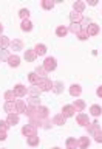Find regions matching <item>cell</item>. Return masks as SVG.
Instances as JSON below:
<instances>
[{
  "label": "cell",
  "mask_w": 102,
  "mask_h": 149,
  "mask_svg": "<svg viewBox=\"0 0 102 149\" xmlns=\"http://www.w3.org/2000/svg\"><path fill=\"white\" fill-rule=\"evenodd\" d=\"M36 87H39L40 92H48L50 88H53V82H51L48 78H40L39 82L36 84Z\"/></svg>",
  "instance_id": "6da1fadb"
},
{
  "label": "cell",
  "mask_w": 102,
  "mask_h": 149,
  "mask_svg": "<svg viewBox=\"0 0 102 149\" xmlns=\"http://www.w3.org/2000/svg\"><path fill=\"white\" fill-rule=\"evenodd\" d=\"M56 59L54 58H46L45 62H43V68L46 70V72H53V70L56 68Z\"/></svg>",
  "instance_id": "7a4b0ae2"
},
{
  "label": "cell",
  "mask_w": 102,
  "mask_h": 149,
  "mask_svg": "<svg viewBox=\"0 0 102 149\" xmlns=\"http://www.w3.org/2000/svg\"><path fill=\"white\" fill-rule=\"evenodd\" d=\"M22 134H23V135H26V137H34V135H36V126L26 124L25 127L22 129Z\"/></svg>",
  "instance_id": "3957f363"
},
{
  "label": "cell",
  "mask_w": 102,
  "mask_h": 149,
  "mask_svg": "<svg viewBox=\"0 0 102 149\" xmlns=\"http://www.w3.org/2000/svg\"><path fill=\"white\" fill-rule=\"evenodd\" d=\"M12 92L16 93V96H25L26 93H28V90L22 86V84H17V86L14 87V90H12Z\"/></svg>",
  "instance_id": "277c9868"
},
{
  "label": "cell",
  "mask_w": 102,
  "mask_h": 149,
  "mask_svg": "<svg viewBox=\"0 0 102 149\" xmlns=\"http://www.w3.org/2000/svg\"><path fill=\"white\" fill-rule=\"evenodd\" d=\"M74 112H76V109H74L73 106H65L62 109V115L65 116V118H70V116L74 115Z\"/></svg>",
  "instance_id": "5b68a950"
},
{
  "label": "cell",
  "mask_w": 102,
  "mask_h": 149,
  "mask_svg": "<svg viewBox=\"0 0 102 149\" xmlns=\"http://www.w3.org/2000/svg\"><path fill=\"white\" fill-rule=\"evenodd\" d=\"M9 48L14 50V51H19V50H22L23 48V44H22V40H19V39H14L11 40V44H9Z\"/></svg>",
  "instance_id": "8992f818"
},
{
  "label": "cell",
  "mask_w": 102,
  "mask_h": 149,
  "mask_svg": "<svg viewBox=\"0 0 102 149\" xmlns=\"http://www.w3.org/2000/svg\"><path fill=\"white\" fill-rule=\"evenodd\" d=\"M8 64L11 65V67H19V65H20V58H19L17 54L9 56V58H8Z\"/></svg>",
  "instance_id": "52a82bcc"
},
{
  "label": "cell",
  "mask_w": 102,
  "mask_h": 149,
  "mask_svg": "<svg viewBox=\"0 0 102 149\" xmlns=\"http://www.w3.org/2000/svg\"><path fill=\"white\" fill-rule=\"evenodd\" d=\"M76 120H77V123L81 126H88V116L85 113H82V112H81V113H77Z\"/></svg>",
  "instance_id": "ba28073f"
},
{
  "label": "cell",
  "mask_w": 102,
  "mask_h": 149,
  "mask_svg": "<svg viewBox=\"0 0 102 149\" xmlns=\"http://www.w3.org/2000/svg\"><path fill=\"white\" fill-rule=\"evenodd\" d=\"M70 93H71V96H79V95L82 93L81 86H77V84H73V86L70 87Z\"/></svg>",
  "instance_id": "9c48e42d"
},
{
  "label": "cell",
  "mask_w": 102,
  "mask_h": 149,
  "mask_svg": "<svg viewBox=\"0 0 102 149\" xmlns=\"http://www.w3.org/2000/svg\"><path fill=\"white\" fill-rule=\"evenodd\" d=\"M70 20H71V23H79V22L82 20V14L81 13H76V11L71 13V14H70Z\"/></svg>",
  "instance_id": "30bf717a"
},
{
  "label": "cell",
  "mask_w": 102,
  "mask_h": 149,
  "mask_svg": "<svg viewBox=\"0 0 102 149\" xmlns=\"http://www.w3.org/2000/svg\"><path fill=\"white\" fill-rule=\"evenodd\" d=\"M6 123H8L9 126H16V124L19 123V116H17L16 113H9V115H8Z\"/></svg>",
  "instance_id": "8fae6325"
},
{
  "label": "cell",
  "mask_w": 102,
  "mask_h": 149,
  "mask_svg": "<svg viewBox=\"0 0 102 149\" xmlns=\"http://www.w3.org/2000/svg\"><path fill=\"white\" fill-rule=\"evenodd\" d=\"M87 33H88V36H96L97 33H99V26H97L96 23H91V25L88 26Z\"/></svg>",
  "instance_id": "7c38bea8"
},
{
  "label": "cell",
  "mask_w": 102,
  "mask_h": 149,
  "mask_svg": "<svg viewBox=\"0 0 102 149\" xmlns=\"http://www.w3.org/2000/svg\"><path fill=\"white\" fill-rule=\"evenodd\" d=\"M9 44H11V40L8 39V37H5V36H0V48L2 50H6Z\"/></svg>",
  "instance_id": "4fadbf2b"
},
{
  "label": "cell",
  "mask_w": 102,
  "mask_h": 149,
  "mask_svg": "<svg viewBox=\"0 0 102 149\" xmlns=\"http://www.w3.org/2000/svg\"><path fill=\"white\" fill-rule=\"evenodd\" d=\"M34 51H36V54L43 56V54L46 53V47H45L43 44H37V45H36V48H34Z\"/></svg>",
  "instance_id": "5bb4252c"
},
{
  "label": "cell",
  "mask_w": 102,
  "mask_h": 149,
  "mask_svg": "<svg viewBox=\"0 0 102 149\" xmlns=\"http://www.w3.org/2000/svg\"><path fill=\"white\" fill-rule=\"evenodd\" d=\"M90 112H91V115H93V116H99V115L102 113V107H101V106H97V104H94V106H91V107H90Z\"/></svg>",
  "instance_id": "9a60e30c"
},
{
  "label": "cell",
  "mask_w": 102,
  "mask_h": 149,
  "mask_svg": "<svg viewBox=\"0 0 102 149\" xmlns=\"http://www.w3.org/2000/svg\"><path fill=\"white\" fill-rule=\"evenodd\" d=\"M28 93L31 95V98H39V95H40V90H39V87L32 86V87L28 88Z\"/></svg>",
  "instance_id": "2e32d148"
},
{
  "label": "cell",
  "mask_w": 102,
  "mask_h": 149,
  "mask_svg": "<svg viewBox=\"0 0 102 149\" xmlns=\"http://www.w3.org/2000/svg\"><path fill=\"white\" fill-rule=\"evenodd\" d=\"M54 93H62V90H63V84L62 82H59V81H56V82H53V88H51Z\"/></svg>",
  "instance_id": "e0dca14e"
},
{
  "label": "cell",
  "mask_w": 102,
  "mask_h": 149,
  "mask_svg": "<svg viewBox=\"0 0 102 149\" xmlns=\"http://www.w3.org/2000/svg\"><path fill=\"white\" fill-rule=\"evenodd\" d=\"M36 56H37V54H36L34 50H26V51H25V59L30 61V62H32V61L36 59Z\"/></svg>",
  "instance_id": "ac0fdd59"
},
{
  "label": "cell",
  "mask_w": 102,
  "mask_h": 149,
  "mask_svg": "<svg viewBox=\"0 0 102 149\" xmlns=\"http://www.w3.org/2000/svg\"><path fill=\"white\" fill-rule=\"evenodd\" d=\"M25 109H26V102L23 100H19L16 102V112H25Z\"/></svg>",
  "instance_id": "d6986e66"
},
{
  "label": "cell",
  "mask_w": 102,
  "mask_h": 149,
  "mask_svg": "<svg viewBox=\"0 0 102 149\" xmlns=\"http://www.w3.org/2000/svg\"><path fill=\"white\" fill-rule=\"evenodd\" d=\"M53 123H54V124H57V126H62V124H65V116H63L62 113L56 115L54 118H53Z\"/></svg>",
  "instance_id": "ffe728a7"
},
{
  "label": "cell",
  "mask_w": 102,
  "mask_h": 149,
  "mask_svg": "<svg viewBox=\"0 0 102 149\" xmlns=\"http://www.w3.org/2000/svg\"><path fill=\"white\" fill-rule=\"evenodd\" d=\"M73 107H74L76 110L82 112L83 109H85V102H83L82 100H76V101H74V104H73Z\"/></svg>",
  "instance_id": "44dd1931"
},
{
  "label": "cell",
  "mask_w": 102,
  "mask_h": 149,
  "mask_svg": "<svg viewBox=\"0 0 102 149\" xmlns=\"http://www.w3.org/2000/svg\"><path fill=\"white\" fill-rule=\"evenodd\" d=\"M73 8H74V11H76V13H83V9H85V3H83V2H76V3H74L73 5Z\"/></svg>",
  "instance_id": "7402d4cb"
},
{
  "label": "cell",
  "mask_w": 102,
  "mask_h": 149,
  "mask_svg": "<svg viewBox=\"0 0 102 149\" xmlns=\"http://www.w3.org/2000/svg\"><path fill=\"white\" fill-rule=\"evenodd\" d=\"M91 25V19H88V17H82V20H81V28L82 30H88V26Z\"/></svg>",
  "instance_id": "603a6c76"
},
{
  "label": "cell",
  "mask_w": 102,
  "mask_h": 149,
  "mask_svg": "<svg viewBox=\"0 0 102 149\" xmlns=\"http://www.w3.org/2000/svg\"><path fill=\"white\" fill-rule=\"evenodd\" d=\"M101 127H99V124H97L96 123V121H94V123H93V124H90V126H88V134H91V135H94L96 132H97V130H99Z\"/></svg>",
  "instance_id": "cb8c5ba5"
},
{
  "label": "cell",
  "mask_w": 102,
  "mask_h": 149,
  "mask_svg": "<svg viewBox=\"0 0 102 149\" xmlns=\"http://www.w3.org/2000/svg\"><path fill=\"white\" fill-rule=\"evenodd\" d=\"M5 98H6L8 102H14V100H16V93H14L12 90H8V92H5Z\"/></svg>",
  "instance_id": "d4e9b609"
},
{
  "label": "cell",
  "mask_w": 102,
  "mask_h": 149,
  "mask_svg": "<svg viewBox=\"0 0 102 149\" xmlns=\"http://www.w3.org/2000/svg\"><path fill=\"white\" fill-rule=\"evenodd\" d=\"M22 30L23 31H31L32 30V23L28 20V19L26 20H22Z\"/></svg>",
  "instance_id": "484cf974"
},
{
  "label": "cell",
  "mask_w": 102,
  "mask_h": 149,
  "mask_svg": "<svg viewBox=\"0 0 102 149\" xmlns=\"http://www.w3.org/2000/svg\"><path fill=\"white\" fill-rule=\"evenodd\" d=\"M77 140L76 138H68L67 140V148L68 149H76V146H77Z\"/></svg>",
  "instance_id": "4316f807"
},
{
  "label": "cell",
  "mask_w": 102,
  "mask_h": 149,
  "mask_svg": "<svg viewBox=\"0 0 102 149\" xmlns=\"http://www.w3.org/2000/svg\"><path fill=\"white\" fill-rule=\"evenodd\" d=\"M5 110H6L8 113H14V112H16V104L6 101V104H5Z\"/></svg>",
  "instance_id": "83f0119b"
},
{
  "label": "cell",
  "mask_w": 102,
  "mask_h": 149,
  "mask_svg": "<svg viewBox=\"0 0 102 149\" xmlns=\"http://www.w3.org/2000/svg\"><path fill=\"white\" fill-rule=\"evenodd\" d=\"M67 33H68V28H65V26H59L57 30H56V34H57L59 37H65Z\"/></svg>",
  "instance_id": "f1b7e54d"
},
{
  "label": "cell",
  "mask_w": 102,
  "mask_h": 149,
  "mask_svg": "<svg viewBox=\"0 0 102 149\" xmlns=\"http://www.w3.org/2000/svg\"><path fill=\"white\" fill-rule=\"evenodd\" d=\"M81 30H82V28H81V23H71V25H70V31L74 33V34H77Z\"/></svg>",
  "instance_id": "f546056e"
},
{
  "label": "cell",
  "mask_w": 102,
  "mask_h": 149,
  "mask_svg": "<svg viewBox=\"0 0 102 149\" xmlns=\"http://www.w3.org/2000/svg\"><path fill=\"white\" fill-rule=\"evenodd\" d=\"M88 144H90V140H88V137H82L81 141H79V146H81L82 149L88 148Z\"/></svg>",
  "instance_id": "4dcf8cb0"
},
{
  "label": "cell",
  "mask_w": 102,
  "mask_h": 149,
  "mask_svg": "<svg viewBox=\"0 0 102 149\" xmlns=\"http://www.w3.org/2000/svg\"><path fill=\"white\" fill-rule=\"evenodd\" d=\"M19 16H20L23 20H26L28 17H30V9H26V8H22L20 9V13H19Z\"/></svg>",
  "instance_id": "1f68e13d"
},
{
  "label": "cell",
  "mask_w": 102,
  "mask_h": 149,
  "mask_svg": "<svg viewBox=\"0 0 102 149\" xmlns=\"http://www.w3.org/2000/svg\"><path fill=\"white\" fill-rule=\"evenodd\" d=\"M28 79H30V82L37 84V82H39V79H40V76H37L36 73H30V74H28Z\"/></svg>",
  "instance_id": "d6a6232c"
},
{
  "label": "cell",
  "mask_w": 102,
  "mask_h": 149,
  "mask_svg": "<svg viewBox=\"0 0 102 149\" xmlns=\"http://www.w3.org/2000/svg\"><path fill=\"white\" fill-rule=\"evenodd\" d=\"M28 144H30V146H36V144H39V137H37V135L30 137V138H28Z\"/></svg>",
  "instance_id": "836d02e7"
},
{
  "label": "cell",
  "mask_w": 102,
  "mask_h": 149,
  "mask_svg": "<svg viewBox=\"0 0 102 149\" xmlns=\"http://www.w3.org/2000/svg\"><path fill=\"white\" fill-rule=\"evenodd\" d=\"M77 37H79V39H81V40H85V39H88V37H90V36H88L87 30H81V31L77 33Z\"/></svg>",
  "instance_id": "e575fe53"
},
{
  "label": "cell",
  "mask_w": 102,
  "mask_h": 149,
  "mask_svg": "<svg viewBox=\"0 0 102 149\" xmlns=\"http://www.w3.org/2000/svg\"><path fill=\"white\" fill-rule=\"evenodd\" d=\"M46 73H48V72H46L43 67H37V68H36V74H37V76L40 74V78H45V76H46Z\"/></svg>",
  "instance_id": "d590c367"
},
{
  "label": "cell",
  "mask_w": 102,
  "mask_h": 149,
  "mask_svg": "<svg viewBox=\"0 0 102 149\" xmlns=\"http://www.w3.org/2000/svg\"><path fill=\"white\" fill-rule=\"evenodd\" d=\"M42 6H43L45 9H51L54 6V2H50V0H43V2H42Z\"/></svg>",
  "instance_id": "8d00e7d4"
},
{
  "label": "cell",
  "mask_w": 102,
  "mask_h": 149,
  "mask_svg": "<svg viewBox=\"0 0 102 149\" xmlns=\"http://www.w3.org/2000/svg\"><path fill=\"white\" fill-rule=\"evenodd\" d=\"M8 58H9V53H8V50H0V59H2V61H5V59H6V61H8Z\"/></svg>",
  "instance_id": "74e56055"
},
{
  "label": "cell",
  "mask_w": 102,
  "mask_h": 149,
  "mask_svg": "<svg viewBox=\"0 0 102 149\" xmlns=\"http://www.w3.org/2000/svg\"><path fill=\"white\" fill-rule=\"evenodd\" d=\"M30 106L39 107V106H40V100H37V98H31V100H30Z\"/></svg>",
  "instance_id": "f35d334b"
},
{
  "label": "cell",
  "mask_w": 102,
  "mask_h": 149,
  "mask_svg": "<svg viewBox=\"0 0 102 149\" xmlns=\"http://www.w3.org/2000/svg\"><path fill=\"white\" fill-rule=\"evenodd\" d=\"M94 140H96L97 143H102V130H101V129L94 134Z\"/></svg>",
  "instance_id": "ab89813d"
},
{
  "label": "cell",
  "mask_w": 102,
  "mask_h": 149,
  "mask_svg": "<svg viewBox=\"0 0 102 149\" xmlns=\"http://www.w3.org/2000/svg\"><path fill=\"white\" fill-rule=\"evenodd\" d=\"M8 127H9V124L6 123V121L0 120V129H2V130H8Z\"/></svg>",
  "instance_id": "60d3db41"
},
{
  "label": "cell",
  "mask_w": 102,
  "mask_h": 149,
  "mask_svg": "<svg viewBox=\"0 0 102 149\" xmlns=\"http://www.w3.org/2000/svg\"><path fill=\"white\" fill-rule=\"evenodd\" d=\"M5 138H6V130L0 129V140H5Z\"/></svg>",
  "instance_id": "b9f144b4"
},
{
  "label": "cell",
  "mask_w": 102,
  "mask_h": 149,
  "mask_svg": "<svg viewBox=\"0 0 102 149\" xmlns=\"http://www.w3.org/2000/svg\"><path fill=\"white\" fill-rule=\"evenodd\" d=\"M96 93H97V96H101V98H102V87H99V88H97V90H96Z\"/></svg>",
  "instance_id": "7bdbcfd3"
},
{
  "label": "cell",
  "mask_w": 102,
  "mask_h": 149,
  "mask_svg": "<svg viewBox=\"0 0 102 149\" xmlns=\"http://www.w3.org/2000/svg\"><path fill=\"white\" fill-rule=\"evenodd\" d=\"M2 31H3V25L0 23V34H2Z\"/></svg>",
  "instance_id": "ee69618b"
},
{
  "label": "cell",
  "mask_w": 102,
  "mask_h": 149,
  "mask_svg": "<svg viewBox=\"0 0 102 149\" xmlns=\"http://www.w3.org/2000/svg\"><path fill=\"white\" fill-rule=\"evenodd\" d=\"M54 149H59V148H54Z\"/></svg>",
  "instance_id": "f6af8a7d"
}]
</instances>
